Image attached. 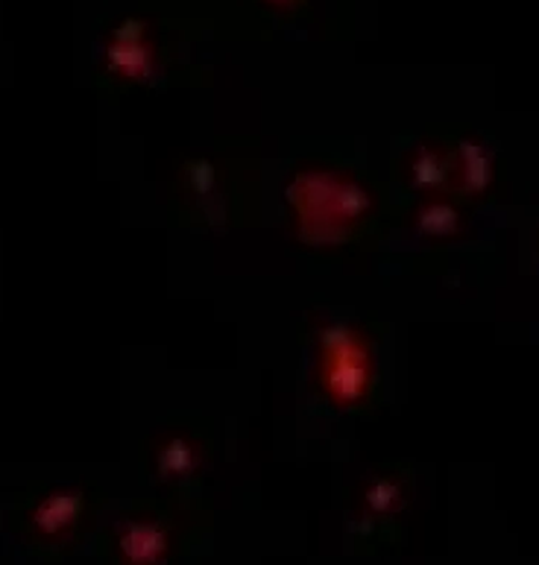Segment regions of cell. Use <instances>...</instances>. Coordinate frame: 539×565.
Masks as SVG:
<instances>
[{
	"label": "cell",
	"mask_w": 539,
	"mask_h": 565,
	"mask_svg": "<svg viewBox=\"0 0 539 565\" xmlns=\"http://www.w3.org/2000/svg\"><path fill=\"white\" fill-rule=\"evenodd\" d=\"M101 495L88 487H47L12 510V527L42 559H62L94 531Z\"/></svg>",
	"instance_id": "6da1fadb"
},
{
	"label": "cell",
	"mask_w": 539,
	"mask_h": 565,
	"mask_svg": "<svg viewBox=\"0 0 539 565\" xmlns=\"http://www.w3.org/2000/svg\"><path fill=\"white\" fill-rule=\"evenodd\" d=\"M186 551V519L177 507L165 504L127 507L97 540L106 565H179Z\"/></svg>",
	"instance_id": "7a4b0ae2"
},
{
	"label": "cell",
	"mask_w": 539,
	"mask_h": 565,
	"mask_svg": "<svg viewBox=\"0 0 539 565\" xmlns=\"http://www.w3.org/2000/svg\"><path fill=\"white\" fill-rule=\"evenodd\" d=\"M299 232L314 244L344 241L372 214L370 191L346 173L305 170L290 188Z\"/></svg>",
	"instance_id": "3957f363"
},
{
	"label": "cell",
	"mask_w": 539,
	"mask_h": 565,
	"mask_svg": "<svg viewBox=\"0 0 539 565\" xmlns=\"http://www.w3.org/2000/svg\"><path fill=\"white\" fill-rule=\"evenodd\" d=\"M320 381L337 407L363 405L376 384V354L370 340L349 322L320 326Z\"/></svg>",
	"instance_id": "277c9868"
},
{
	"label": "cell",
	"mask_w": 539,
	"mask_h": 565,
	"mask_svg": "<svg viewBox=\"0 0 539 565\" xmlns=\"http://www.w3.org/2000/svg\"><path fill=\"white\" fill-rule=\"evenodd\" d=\"M411 478L408 469H379L361 483L349 513V540L361 548H372L393 540V527L402 522L404 507L411 504Z\"/></svg>",
	"instance_id": "5b68a950"
},
{
	"label": "cell",
	"mask_w": 539,
	"mask_h": 565,
	"mask_svg": "<svg viewBox=\"0 0 539 565\" xmlns=\"http://www.w3.org/2000/svg\"><path fill=\"white\" fill-rule=\"evenodd\" d=\"M202 466H205V443L188 430L168 434L152 446V478L170 490H186L188 483H194L200 478Z\"/></svg>",
	"instance_id": "8992f818"
},
{
	"label": "cell",
	"mask_w": 539,
	"mask_h": 565,
	"mask_svg": "<svg viewBox=\"0 0 539 565\" xmlns=\"http://www.w3.org/2000/svg\"><path fill=\"white\" fill-rule=\"evenodd\" d=\"M106 68L112 76H124V79H141L156 71V47L147 42V30L138 21L115 30L106 47Z\"/></svg>",
	"instance_id": "52a82bcc"
},
{
	"label": "cell",
	"mask_w": 539,
	"mask_h": 565,
	"mask_svg": "<svg viewBox=\"0 0 539 565\" xmlns=\"http://www.w3.org/2000/svg\"><path fill=\"white\" fill-rule=\"evenodd\" d=\"M452 159V182L448 185L461 188V194H480L487 191L493 170H496V159L493 152L475 138H464L457 141V147L448 152Z\"/></svg>",
	"instance_id": "ba28073f"
},
{
	"label": "cell",
	"mask_w": 539,
	"mask_h": 565,
	"mask_svg": "<svg viewBox=\"0 0 539 565\" xmlns=\"http://www.w3.org/2000/svg\"><path fill=\"white\" fill-rule=\"evenodd\" d=\"M408 182L420 191H440L452 182V159L440 147H416L408 161Z\"/></svg>",
	"instance_id": "9c48e42d"
},
{
	"label": "cell",
	"mask_w": 539,
	"mask_h": 565,
	"mask_svg": "<svg viewBox=\"0 0 539 565\" xmlns=\"http://www.w3.org/2000/svg\"><path fill=\"white\" fill-rule=\"evenodd\" d=\"M455 223L457 217L448 205H429V209L422 212V228H425L429 235H448V232L455 228Z\"/></svg>",
	"instance_id": "30bf717a"
},
{
	"label": "cell",
	"mask_w": 539,
	"mask_h": 565,
	"mask_svg": "<svg viewBox=\"0 0 539 565\" xmlns=\"http://www.w3.org/2000/svg\"><path fill=\"white\" fill-rule=\"evenodd\" d=\"M264 3H273V7H294L296 0H264Z\"/></svg>",
	"instance_id": "8fae6325"
}]
</instances>
